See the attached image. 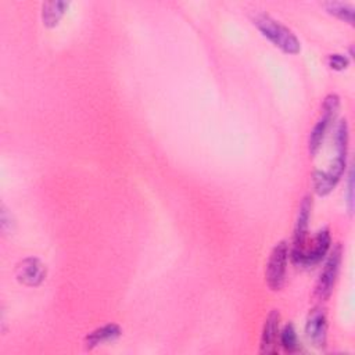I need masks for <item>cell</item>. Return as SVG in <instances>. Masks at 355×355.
Masks as SVG:
<instances>
[{
	"mask_svg": "<svg viewBox=\"0 0 355 355\" xmlns=\"http://www.w3.org/2000/svg\"><path fill=\"white\" fill-rule=\"evenodd\" d=\"M336 184L327 178L326 172L315 171L313 172V189L319 196H327Z\"/></svg>",
	"mask_w": 355,
	"mask_h": 355,
	"instance_id": "9a60e30c",
	"label": "cell"
},
{
	"mask_svg": "<svg viewBox=\"0 0 355 355\" xmlns=\"http://www.w3.org/2000/svg\"><path fill=\"white\" fill-rule=\"evenodd\" d=\"M323 7L329 14L336 15L337 18L348 22L349 25H354L355 7L352 4L343 3V1H326L323 3Z\"/></svg>",
	"mask_w": 355,
	"mask_h": 355,
	"instance_id": "7c38bea8",
	"label": "cell"
},
{
	"mask_svg": "<svg viewBox=\"0 0 355 355\" xmlns=\"http://www.w3.org/2000/svg\"><path fill=\"white\" fill-rule=\"evenodd\" d=\"M305 333L309 340V343L319 348L323 349L327 343V319H326V312L324 308L322 306H313L308 316H306V323H305Z\"/></svg>",
	"mask_w": 355,
	"mask_h": 355,
	"instance_id": "52a82bcc",
	"label": "cell"
},
{
	"mask_svg": "<svg viewBox=\"0 0 355 355\" xmlns=\"http://www.w3.org/2000/svg\"><path fill=\"white\" fill-rule=\"evenodd\" d=\"M334 144L337 150V155L347 157V147H348V123L347 119L338 121L334 132Z\"/></svg>",
	"mask_w": 355,
	"mask_h": 355,
	"instance_id": "4fadbf2b",
	"label": "cell"
},
{
	"mask_svg": "<svg viewBox=\"0 0 355 355\" xmlns=\"http://www.w3.org/2000/svg\"><path fill=\"white\" fill-rule=\"evenodd\" d=\"M279 323H280V313L277 309H272L263 323L261 343H259V352L261 354H276L277 344H279Z\"/></svg>",
	"mask_w": 355,
	"mask_h": 355,
	"instance_id": "9c48e42d",
	"label": "cell"
},
{
	"mask_svg": "<svg viewBox=\"0 0 355 355\" xmlns=\"http://www.w3.org/2000/svg\"><path fill=\"white\" fill-rule=\"evenodd\" d=\"M347 207H348V212L352 214L354 211V169L351 168L348 172V179H347Z\"/></svg>",
	"mask_w": 355,
	"mask_h": 355,
	"instance_id": "e0dca14e",
	"label": "cell"
},
{
	"mask_svg": "<svg viewBox=\"0 0 355 355\" xmlns=\"http://www.w3.org/2000/svg\"><path fill=\"white\" fill-rule=\"evenodd\" d=\"M279 344L288 352H294L298 348V338L295 329L291 323H287L282 331H279Z\"/></svg>",
	"mask_w": 355,
	"mask_h": 355,
	"instance_id": "5bb4252c",
	"label": "cell"
},
{
	"mask_svg": "<svg viewBox=\"0 0 355 355\" xmlns=\"http://www.w3.org/2000/svg\"><path fill=\"white\" fill-rule=\"evenodd\" d=\"M330 243H331L330 232L327 227H324L316 233V236L311 241V245L308 247L305 245L300 254L291 258V261L298 266H304V268L313 266L324 258V255L330 248Z\"/></svg>",
	"mask_w": 355,
	"mask_h": 355,
	"instance_id": "277c9868",
	"label": "cell"
},
{
	"mask_svg": "<svg viewBox=\"0 0 355 355\" xmlns=\"http://www.w3.org/2000/svg\"><path fill=\"white\" fill-rule=\"evenodd\" d=\"M311 211H312V198L309 196H305L300 204L297 222L294 227V237H293V248H291V258L295 257L302 251L305 247L306 233H308V225L311 219Z\"/></svg>",
	"mask_w": 355,
	"mask_h": 355,
	"instance_id": "ba28073f",
	"label": "cell"
},
{
	"mask_svg": "<svg viewBox=\"0 0 355 355\" xmlns=\"http://www.w3.org/2000/svg\"><path fill=\"white\" fill-rule=\"evenodd\" d=\"M348 64H349L348 57H345L343 54H330L329 55V65L331 69L343 71L348 67Z\"/></svg>",
	"mask_w": 355,
	"mask_h": 355,
	"instance_id": "2e32d148",
	"label": "cell"
},
{
	"mask_svg": "<svg viewBox=\"0 0 355 355\" xmlns=\"http://www.w3.org/2000/svg\"><path fill=\"white\" fill-rule=\"evenodd\" d=\"M252 24L259 29V32L268 37L276 47L287 54H298L301 50V43L298 37L284 26L282 22L276 21L266 12H255L252 15Z\"/></svg>",
	"mask_w": 355,
	"mask_h": 355,
	"instance_id": "6da1fadb",
	"label": "cell"
},
{
	"mask_svg": "<svg viewBox=\"0 0 355 355\" xmlns=\"http://www.w3.org/2000/svg\"><path fill=\"white\" fill-rule=\"evenodd\" d=\"M14 275L21 284L26 287H37L44 282L47 269L39 258L28 257L17 263Z\"/></svg>",
	"mask_w": 355,
	"mask_h": 355,
	"instance_id": "8992f818",
	"label": "cell"
},
{
	"mask_svg": "<svg viewBox=\"0 0 355 355\" xmlns=\"http://www.w3.org/2000/svg\"><path fill=\"white\" fill-rule=\"evenodd\" d=\"M340 107V98L337 94H327L323 100L322 105V115L315 123V126L311 130L309 140H308V148L311 155H315L324 139V135L330 126V123L334 121L336 114Z\"/></svg>",
	"mask_w": 355,
	"mask_h": 355,
	"instance_id": "3957f363",
	"label": "cell"
},
{
	"mask_svg": "<svg viewBox=\"0 0 355 355\" xmlns=\"http://www.w3.org/2000/svg\"><path fill=\"white\" fill-rule=\"evenodd\" d=\"M287 261H288V244L287 241L282 240L270 251V255L265 268V280L270 290L279 291L283 287Z\"/></svg>",
	"mask_w": 355,
	"mask_h": 355,
	"instance_id": "7a4b0ae2",
	"label": "cell"
},
{
	"mask_svg": "<svg viewBox=\"0 0 355 355\" xmlns=\"http://www.w3.org/2000/svg\"><path fill=\"white\" fill-rule=\"evenodd\" d=\"M341 255H343V247L341 244H336L334 248L331 250L322 273L319 275L316 287H315V294L319 300H327L333 291L340 263H341Z\"/></svg>",
	"mask_w": 355,
	"mask_h": 355,
	"instance_id": "5b68a950",
	"label": "cell"
},
{
	"mask_svg": "<svg viewBox=\"0 0 355 355\" xmlns=\"http://www.w3.org/2000/svg\"><path fill=\"white\" fill-rule=\"evenodd\" d=\"M69 7V1L55 0V1H46L42 4V21L43 25L47 28H53L58 25L60 19L65 14Z\"/></svg>",
	"mask_w": 355,
	"mask_h": 355,
	"instance_id": "8fae6325",
	"label": "cell"
},
{
	"mask_svg": "<svg viewBox=\"0 0 355 355\" xmlns=\"http://www.w3.org/2000/svg\"><path fill=\"white\" fill-rule=\"evenodd\" d=\"M0 225H1V230L4 232V233H10V232H12V229H14V219H12V216H11V214L8 212V209L6 208V205L3 204L1 205V212H0Z\"/></svg>",
	"mask_w": 355,
	"mask_h": 355,
	"instance_id": "ac0fdd59",
	"label": "cell"
},
{
	"mask_svg": "<svg viewBox=\"0 0 355 355\" xmlns=\"http://www.w3.org/2000/svg\"><path fill=\"white\" fill-rule=\"evenodd\" d=\"M121 327L115 323H108V324H104L101 327H97L96 330H93L92 333H89L85 338V345L86 348L92 349L100 344H104V343H110V341H114L116 340L119 336H121Z\"/></svg>",
	"mask_w": 355,
	"mask_h": 355,
	"instance_id": "30bf717a",
	"label": "cell"
}]
</instances>
